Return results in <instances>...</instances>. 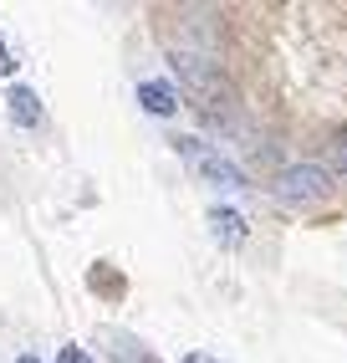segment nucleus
Returning <instances> with one entry per match:
<instances>
[{
	"mask_svg": "<svg viewBox=\"0 0 347 363\" xmlns=\"http://www.w3.org/2000/svg\"><path fill=\"white\" fill-rule=\"evenodd\" d=\"M16 363H41V358H36V353H21V358H16Z\"/></svg>",
	"mask_w": 347,
	"mask_h": 363,
	"instance_id": "11",
	"label": "nucleus"
},
{
	"mask_svg": "<svg viewBox=\"0 0 347 363\" xmlns=\"http://www.w3.org/2000/svg\"><path fill=\"white\" fill-rule=\"evenodd\" d=\"M174 149H179L194 169H200V174H205L210 184H245V179H240V169H235L230 159H220L215 149H205L200 138H174Z\"/></svg>",
	"mask_w": 347,
	"mask_h": 363,
	"instance_id": "2",
	"label": "nucleus"
},
{
	"mask_svg": "<svg viewBox=\"0 0 347 363\" xmlns=\"http://www.w3.org/2000/svg\"><path fill=\"white\" fill-rule=\"evenodd\" d=\"M332 159H337V169H342V174H347V138L337 143V154H332Z\"/></svg>",
	"mask_w": 347,
	"mask_h": 363,
	"instance_id": "9",
	"label": "nucleus"
},
{
	"mask_svg": "<svg viewBox=\"0 0 347 363\" xmlns=\"http://www.w3.org/2000/svg\"><path fill=\"white\" fill-rule=\"evenodd\" d=\"M6 113H11V123H16V128H36V123H41V98H36L31 87H21V82H16V87L6 92Z\"/></svg>",
	"mask_w": 347,
	"mask_h": 363,
	"instance_id": "5",
	"label": "nucleus"
},
{
	"mask_svg": "<svg viewBox=\"0 0 347 363\" xmlns=\"http://www.w3.org/2000/svg\"><path fill=\"white\" fill-rule=\"evenodd\" d=\"M16 72V57H11V46H6V36H0V77H11Z\"/></svg>",
	"mask_w": 347,
	"mask_h": 363,
	"instance_id": "8",
	"label": "nucleus"
},
{
	"mask_svg": "<svg viewBox=\"0 0 347 363\" xmlns=\"http://www.w3.org/2000/svg\"><path fill=\"white\" fill-rule=\"evenodd\" d=\"M184 363H220V358H210V353H189Z\"/></svg>",
	"mask_w": 347,
	"mask_h": 363,
	"instance_id": "10",
	"label": "nucleus"
},
{
	"mask_svg": "<svg viewBox=\"0 0 347 363\" xmlns=\"http://www.w3.org/2000/svg\"><path fill=\"white\" fill-rule=\"evenodd\" d=\"M57 363H92V358H87L77 343H67V348H57Z\"/></svg>",
	"mask_w": 347,
	"mask_h": 363,
	"instance_id": "7",
	"label": "nucleus"
},
{
	"mask_svg": "<svg viewBox=\"0 0 347 363\" xmlns=\"http://www.w3.org/2000/svg\"><path fill=\"white\" fill-rule=\"evenodd\" d=\"M210 230H215L220 246H240V240H245V215L230 210V205H215L210 210Z\"/></svg>",
	"mask_w": 347,
	"mask_h": 363,
	"instance_id": "6",
	"label": "nucleus"
},
{
	"mask_svg": "<svg viewBox=\"0 0 347 363\" xmlns=\"http://www.w3.org/2000/svg\"><path fill=\"white\" fill-rule=\"evenodd\" d=\"M138 108L154 113V118H174V113H179V87L148 77V82H138Z\"/></svg>",
	"mask_w": 347,
	"mask_h": 363,
	"instance_id": "4",
	"label": "nucleus"
},
{
	"mask_svg": "<svg viewBox=\"0 0 347 363\" xmlns=\"http://www.w3.org/2000/svg\"><path fill=\"white\" fill-rule=\"evenodd\" d=\"M276 195L286 205H322L332 195V174L322 164H296V169H281V179H276Z\"/></svg>",
	"mask_w": 347,
	"mask_h": 363,
	"instance_id": "1",
	"label": "nucleus"
},
{
	"mask_svg": "<svg viewBox=\"0 0 347 363\" xmlns=\"http://www.w3.org/2000/svg\"><path fill=\"white\" fill-rule=\"evenodd\" d=\"M169 67L179 72V77H184L194 92H205V98H215V92H220V98H225V82H220L215 72H210L200 57H194V52H169Z\"/></svg>",
	"mask_w": 347,
	"mask_h": 363,
	"instance_id": "3",
	"label": "nucleus"
}]
</instances>
